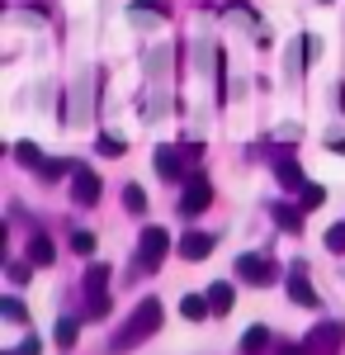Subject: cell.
I'll list each match as a JSON object with an SVG mask.
<instances>
[{"instance_id": "cell-1", "label": "cell", "mask_w": 345, "mask_h": 355, "mask_svg": "<svg viewBox=\"0 0 345 355\" xmlns=\"http://www.w3.org/2000/svg\"><path fill=\"white\" fill-rule=\"evenodd\" d=\"M161 318H166L161 303L157 299H142L133 313H128V322L114 331V355H128V351H137L142 341H152V336L161 331Z\"/></svg>"}, {"instance_id": "cell-2", "label": "cell", "mask_w": 345, "mask_h": 355, "mask_svg": "<svg viewBox=\"0 0 345 355\" xmlns=\"http://www.w3.org/2000/svg\"><path fill=\"white\" fill-rule=\"evenodd\" d=\"M109 313V266L90 261L85 270V318H105Z\"/></svg>"}, {"instance_id": "cell-3", "label": "cell", "mask_w": 345, "mask_h": 355, "mask_svg": "<svg viewBox=\"0 0 345 355\" xmlns=\"http://www.w3.org/2000/svg\"><path fill=\"white\" fill-rule=\"evenodd\" d=\"M166 251H170V232H166V227H147V232H142V242H137L133 270H137V275L157 270L161 261H166Z\"/></svg>"}, {"instance_id": "cell-4", "label": "cell", "mask_w": 345, "mask_h": 355, "mask_svg": "<svg viewBox=\"0 0 345 355\" xmlns=\"http://www.w3.org/2000/svg\"><path fill=\"white\" fill-rule=\"evenodd\" d=\"M341 346H345V327L336 318H321L317 327L308 331V351L312 355H341Z\"/></svg>"}, {"instance_id": "cell-5", "label": "cell", "mask_w": 345, "mask_h": 355, "mask_svg": "<svg viewBox=\"0 0 345 355\" xmlns=\"http://www.w3.org/2000/svg\"><path fill=\"white\" fill-rule=\"evenodd\" d=\"M209 204H213V185H209V175H189L185 190H180V214H185V218H199V214H204Z\"/></svg>"}, {"instance_id": "cell-6", "label": "cell", "mask_w": 345, "mask_h": 355, "mask_svg": "<svg viewBox=\"0 0 345 355\" xmlns=\"http://www.w3.org/2000/svg\"><path fill=\"white\" fill-rule=\"evenodd\" d=\"M237 275L246 279V284H274V279H279V266H274L269 256L246 251V256H237Z\"/></svg>"}, {"instance_id": "cell-7", "label": "cell", "mask_w": 345, "mask_h": 355, "mask_svg": "<svg viewBox=\"0 0 345 355\" xmlns=\"http://www.w3.org/2000/svg\"><path fill=\"white\" fill-rule=\"evenodd\" d=\"M284 289H289L293 303H303V308H321V299H317V289H312V279H308V266H303V261H298V266H289Z\"/></svg>"}, {"instance_id": "cell-8", "label": "cell", "mask_w": 345, "mask_h": 355, "mask_svg": "<svg viewBox=\"0 0 345 355\" xmlns=\"http://www.w3.org/2000/svg\"><path fill=\"white\" fill-rule=\"evenodd\" d=\"M100 194H105V185H100V175L90 171V166H71V199L76 204H100Z\"/></svg>"}, {"instance_id": "cell-9", "label": "cell", "mask_w": 345, "mask_h": 355, "mask_svg": "<svg viewBox=\"0 0 345 355\" xmlns=\"http://www.w3.org/2000/svg\"><path fill=\"white\" fill-rule=\"evenodd\" d=\"M269 166H274V180H279L289 194H298L303 185H308V180H303V166L293 162V152H284V147L274 152V162H269Z\"/></svg>"}, {"instance_id": "cell-10", "label": "cell", "mask_w": 345, "mask_h": 355, "mask_svg": "<svg viewBox=\"0 0 345 355\" xmlns=\"http://www.w3.org/2000/svg\"><path fill=\"white\" fill-rule=\"evenodd\" d=\"M213 246H218L213 232H185V237H180V256H185V261H209Z\"/></svg>"}, {"instance_id": "cell-11", "label": "cell", "mask_w": 345, "mask_h": 355, "mask_svg": "<svg viewBox=\"0 0 345 355\" xmlns=\"http://www.w3.org/2000/svg\"><path fill=\"white\" fill-rule=\"evenodd\" d=\"M185 157H189V147H157V171L166 180H180L185 175Z\"/></svg>"}, {"instance_id": "cell-12", "label": "cell", "mask_w": 345, "mask_h": 355, "mask_svg": "<svg viewBox=\"0 0 345 355\" xmlns=\"http://www.w3.org/2000/svg\"><path fill=\"white\" fill-rule=\"evenodd\" d=\"M269 218L279 223L284 232H303V209L298 204H269Z\"/></svg>"}, {"instance_id": "cell-13", "label": "cell", "mask_w": 345, "mask_h": 355, "mask_svg": "<svg viewBox=\"0 0 345 355\" xmlns=\"http://www.w3.org/2000/svg\"><path fill=\"white\" fill-rule=\"evenodd\" d=\"M232 303H237V289H232L227 279H218V284L209 289V308H213V313H222V318H227V313H232Z\"/></svg>"}, {"instance_id": "cell-14", "label": "cell", "mask_w": 345, "mask_h": 355, "mask_svg": "<svg viewBox=\"0 0 345 355\" xmlns=\"http://www.w3.org/2000/svg\"><path fill=\"white\" fill-rule=\"evenodd\" d=\"M180 313H185L189 322H204V318H213L209 294H185V299H180Z\"/></svg>"}, {"instance_id": "cell-15", "label": "cell", "mask_w": 345, "mask_h": 355, "mask_svg": "<svg viewBox=\"0 0 345 355\" xmlns=\"http://www.w3.org/2000/svg\"><path fill=\"white\" fill-rule=\"evenodd\" d=\"M53 242H48V237H43V232H33V242H28V261H33V266H53Z\"/></svg>"}, {"instance_id": "cell-16", "label": "cell", "mask_w": 345, "mask_h": 355, "mask_svg": "<svg viewBox=\"0 0 345 355\" xmlns=\"http://www.w3.org/2000/svg\"><path fill=\"white\" fill-rule=\"evenodd\" d=\"M321 204H326V190H321V185H312V180H308V185H303V190H298V209H303V214H312V209H321Z\"/></svg>"}, {"instance_id": "cell-17", "label": "cell", "mask_w": 345, "mask_h": 355, "mask_svg": "<svg viewBox=\"0 0 345 355\" xmlns=\"http://www.w3.org/2000/svg\"><path fill=\"white\" fill-rule=\"evenodd\" d=\"M76 341H80V322H76V318H62V322H57V346L71 351Z\"/></svg>"}, {"instance_id": "cell-18", "label": "cell", "mask_w": 345, "mask_h": 355, "mask_svg": "<svg viewBox=\"0 0 345 355\" xmlns=\"http://www.w3.org/2000/svg\"><path fill=\"white\" fill-rule=\"evenodd\" d=\"M265 346H269V331L265 327H251L246 336H241V351H246V355H260Z\"/></svg>"}, {"instance_id": "cell-19", "label": "cell", "mask_w": 345, "mask_h": 355, "mask_svg": "<svg viewBox=\"0 0 345 355\" xmlns=\"http://www.w3.org/2000/svg\"><path fill=\"white\" fill-rule=\"evenodd\" d=\"M123 209H128V214H147V194H142V185H123Z\"/></svg>"}, {"instance_id": "cell-20", "label": "cell", "mask_w": 345, "mask_h": 355, "mask_svg": "<svg viewBox=\"0 0 345 355\" xmlns=\"http://www.w3.org/2000/svg\"><path fill=\"white\" fill-rule=\"evenodd\" d=\"M15 157H19V162H24V166H33V171L43 166V152H38L33 142H15Z\"/></svg>"}, {"instance_id": "cell-21", "label": "cell", "mask_w": 345, "mask_h": 355, "mask_svg": "<svg viewBox=\"0 0 345 355\" xmlns=\"http://www.w3.org/2000/svg\"><path fill=\"white\" fill-rule=\"evenodd\" d=\"M71 251H76V256H90V251H95V232H85V227L71 232Z\"/></svg>"}, {"instance_id": "cell-22", "label": "cell", "mask_w": 345, "mask_h": 355, "mask_svg": "<svg viewBox=\"0 0 345 355\" xmlns=\"http://www.w3.org/2000/svg\"><path fill=\"white\" fill-rule=\"evenodd\" d=\"M326 251H336V256L345 251V223H331L326 227Z\"/></svg>"}, {"instance_id": "cell-23", "label": "cell", "mask_w": 345, "mask_h": 355, "mask_svg": "<svg viewBox=\"0 0 345 355\" xmlns=\"http://www.w3.org/2000/svg\"><path fill=\"white\" fill-rule=\"evenodd\" d=\"M95 147H100L105 157H123V152H128V142H123V137H100Z\"/></svg>"}, {"instance_id": "cell-24", "label": "cell", "mask_w": 345, "mask_h": 355, "mask_svg": "<svg viewBox=\"0 0 345 355\" xmlns=\"http://www.w3.org/2000/svg\"><path fill=\"white\" fill-rule=\"evenodd\" d=\"M0 313H5V322H24V318H28L19 299H5V303H0Z\"/></svg>"}, {"instance_id": "cell-25", "label": "cell", "mask_w": 345, "mask_h": 355, "mask_svg": "<svg viewBox=\"0 0 345 355\" xmlns=\"http://www.w3.org/2000/svg\"><path fill=\"white\" fill-rule=\"evenodd\" d=\"M137 15H166V0H137Z\"/></svg>"}, {"instance_id": "cell-26", "label": "cell", "mask_w": 345, "mask_h": 355, "mask_svg": "<svg viewBox=\"0 0 345 355\" xmlns=\"http://www.w3.org/2000/svg\"><path fill=\"white\" fill-rule=\"evenodd\" d=\"M38 351H43V346H38V336H24V346H19L15 355H38Z\"/></svg>"}, {"instance_id": "cell-27", "label": "cell", "mask_w": 345, "mask_h": 355, "mask_svg": "<svg viewBox=\"0 0 345 355\" xmlns=\"http://www.w3.org/2000/svg\"><path fill=\"white\" fill-rule=\"evenodd\" d=\"M336 105H341V110H345V85H341V90H336Z\"/></svg>"}]
</instances>
